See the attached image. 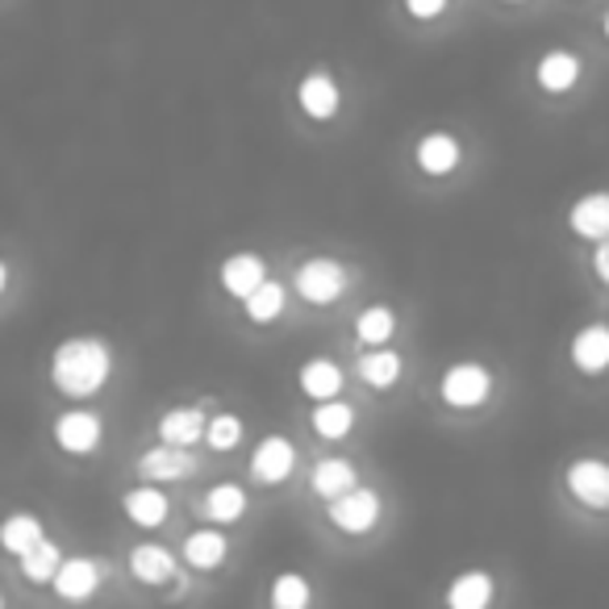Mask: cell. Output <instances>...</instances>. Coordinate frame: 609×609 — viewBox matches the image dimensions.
Returning <instances> with one entry per match:
<instances>
[{
  "instance_id": "cell-1",
  "label": "cell",
  "mask_w": 609,
  "mask_h": 609,
  "mask_svg": "<svg viewBox=\"0 0 609 609\" xmlns=\"http://www.w3.org/2000/svg\"><path fill=\"white\" fill-rule=\"evenodd\" d=\"M109 367H113V355L101 338H71L63 347H54L51 380L68 397H92L109 380Z\"/></svg>"
},
{
  "instance_id": "cell-2",
  "label": "cell",
  "mask_w": 609,
  "mask_h": 609,
  "mask_svg": "<svg viewBox=\"0 0 609 609\" xmlns=\"http://www.w3.org/2000/svg\"><path fill=\"white\" fill-rule=\"evenodd\" d=\"M380 518V493L376 488H351L347 497L331 501V522L347 535H367Z\"/></svg>"
},
{
  "instance_id": "cell-3",
  "label": "cell",
  "mask_w": 609,
  "mask_h": 609,
  "mask_svg": "<svg viewBox=\"0 0 609 609\" xmlns=\"http://www.w3.org/2000/svg\"><path fill=\"white\" fill-rule=\"evenodd\" d=\"M488 388H493V376H488L480 364H455L447 376H443V400L455 405V409H476L485 405Z\"/></svg>"
},
{
  "instance_id": "cell-4",
  "label": "cell",
  "mask_w": 609,
  "mask_h": 609,
  "mask_svg": "<svg viewBox=\"0 0 609 609\" xmlns=\"http://www.w3.org/2000/svg\"><path fill=\"white\" fill-rule=\"evenodd\" d=\"M296 288L314 305H331L334 296L347 288V272H343V263L334 260H309L296 272Z\"/></svg>"
},
{
  "instance_id": "cell-5",
  "label": "cell",
  "mask_w": 609,
  "mask_h": 609,
  "mask_svg": "<svg viewBox=\"0 0 609 609\" xmlns=\"http://www.w3.org/2000/svg\"><path fill=\"white\" fill-rule=\"evenodd\" d=\"M101 576H105V564L88 556H75V559H63V568L54 576V592L63 601H88L92 592L101 589Z\"/></svg>"
},
{
  "instance_id": "cell-6",
  "label": "cell",
  "mask_w": 609,
  "mask_h": 609,
  "mask_svg": "<svg viewBox=\"0 0 609 609\" xmlns=\"http://www.w3.org/2000/svg\"><path fill=\"white\" fill-rule=\"evenodd\" d=\"M568 488H572L576 501H585L589 509H609V464L576 459L568 468Z\"/></svg>"
},
{
  "instance_id": "cell-7",
  "label": "cell",
  "mask_w": 609,
  "mask_h": 609,
  "mask_svg": "<svg viewBox=\"0 0 609 609\" xmlns=\"http://www.w3.org/2000/svg\"><path fill=\"white\" fill-rule=\"evenodd\" d=\"M296 464V451L288 438H263L260 447H255V455H251V476L260 480V485H280V480H288V471H293Z\"/></svg>"
},
{
  "instance_id": "cell-8",
  "label": "cell",
  "mask_w": 609,
  "mask_h": 609,
  "mask_svg": "<svg viewBox=\"0 0 609 609\" xmlns=\"http://www.w3.org/2000/svg\"><path fill=\"white\" fill-rule=\"evenodd\" d=\"M54 443L68 455H88L101 443V418L88 414V409H71V414L54 422Z\"/></svg>"
},
{
  "instance_id": "cell-9",
  "label": "cell",
  "mask_w": 609,
  "mask_h": 609,
  "mask_svg": "<svg viewBox=\"0 0 609 609\" xmlns=\"http://www.w3.org/2000/svg\"><path fill=\"white\" fill-rule=\"evenodd\" d=\"M263 284H267V272H263L260 255H230V260L222 263V288H226L230 296L246 301V296L260 293Z\"/></svg>"
},
{
  "instance_id": "cell-10",
  "label": "cell",
  "mask_w": 609,
  "mask_h": 609,
  "mask_svg": "<svg viewBox=\"0 0 609 609\" xmlns=\"http://www.w3.org/2000/svg\"><path fill=\"white\" fill-rule=\"evenodd\" d=\"M159 435H163L168 447H192L201 435H210V422L196 405H184V409H172V414L159 418Z\"/></svg>"
},
{
  "instance_id": "cell-11",
  "label": "cell",
  "mask_w": 609,
  "mask_h": 609,
  "mask_svg": "<svg viewBox=\"0 0 609 609\" xmlns=\"http://www.w3.org/2000/svg\"><path fill=\"white\" fill-rule=\"evenodd\" d=\"M192 468H196V459L184 447H168V443L139 459V471L146 480H184Z\"/></svg>"
},
{
  "instance_id": "cell-12",
  "label": "cell",
  "mask_w": 609,
  "mask_h": 609,
  "mask_svg": "<svg viewBox=\"0 0 609 609\" xmlns=\"http://www.w3.org/2000/svg\"><path fill=\"white\" fill-rule=\"evenodd\" d=\"M130 572L139 576L142 585H163V580H175V559L159 542H139L130 551Z\"/></svg>"
},
{
  "instance_id": "cell-13",
  "label": "cell",
  "mask_w": 609,
  "mask_h": 609,
  "mask_svg": "<svg viewBox=\"0 0 609 609\" xmlns=\"http://www.w3.org/2000/svg\"><path fill=\"white\" fill-rule=\"evenodd\" d=\"M572 230L580 234V238L609 243V192H592V196H585V201H576Z\"/></svg>"
},
{
  "instance_id": "cell-14",
  "label": "cell",
  "mask_w": 609,
  "mask_h": 609,
  "mask_svg": "<svg viewBox=\"0 0 609 609\" xmlns=\"http://www.w3.org/2000/svg\"><path fill=\"white\" fill-rule=\"evenodd\" d=\"M493 606V576L459 572L447 589V609H488Z\"/></svg>"
},
{
  "instance_id": "cell-15",
  "label": "cell",
  "mask_w": 609,
  "mask_h": 609,
  "mask_svg": "<svg viewBox=\"0 0 609 609\" xmlns=\"http://www.w3.org/2000/svg\"><path fill=\"white\" fill-rule=\"evenodd\" d=\"M296 97H301V109H305L309 118H317V122H326V118L338 113V84H334L331 75H322V71L309 75V80H301Z\"/></svg>"
},
{
  "instance_id": "cell-16",
  "label": "cell",
  "mask_w": 609,
  "mask_h": 609,
  "mask_svg": "<svg viewBox=\"0 0 609 609\" xmlns=\"http://www.w3.org/2000/svg\"><path fill=\"white\" fill-rule=\"evenodd\" d=\"M572 359H576V367L589 372V376L606 372L609 367V331L606 326H585V331L576 334Z\"/></svg>"
},
{
  "instance_id": "cell-17",
  "label": "cell",
  "mask_w": 609,
  "mask_h": 609,
  "mask_svg": "<svg viewBox=\"0 0 609 609\" xmlns=\"http://www.w3.org/2000/svg\"><path fill=\"white\" fill-rule=\"evenodd\" d=\"M226 535L222 530H196V535H189L184 539V559H189L192 568H201V572H210V568H217L222 559H226Z\"/></svg>"
},
{
  "instance_id": "cell-18",
  "label": "cell",
  "mask_w": 609,
  "mask_h": 609,
  "mask_svg": "<svg viewBox=\"0 0 609 609\" xmlns=\"http://www.w3.org/2000/svg\"><path fill=\"white\" fill-rule=\"evenodd\" d=\"M351 488H355V468H351L347 459H322V464L314 468V493L317 497L338 501V497H347Z\"/></svg>"
},
{
  "instance_id": "cell-19",
  "label": "cell",
  "mask_w": 609,
  "mask_h": 609,
  "mask_svg": "<svg viewBox=\"0 0 609 609\" xmlns=\"http://www.w3.org/2000/svg\"><path fill=\"white\" fill-rule=\"evenodd\" d=\"M0 542H4V551L9 556H30L38 542H42V522H38L34 514H13L4 530H0Z\"/></svg>"
},
{
  "instance_id": "cell-20",
  "label": "cell",
  "mask_w": 609,
  "mask_h": 609,
  "mask_svg": "<svg viewBox=\"0 0 609 609\" xmlns=\"http://www.w3.org/2000/svg\"><path fill=\"white\" fill-rule=\"evenodd\" d=\"M576 75H580V59L572 51H551L542 54L539 63V84L547 92H568L576 84Z\"/></svg>"
},
{
  "instance_id": "cell-21",
  "label": "cell",
  "mask_w": 609,
  "mask_h": 609,
  "mask_svg": "<svg viewBox=\"0 0 609 609\" xmlns=\"http://www.w3.org/2000/svg\"><path fill=\"white\" fill-rule=\"evenodd\" d=\"M418 163H422V172H430V175L455 172V163H459V142L447 139V134H430V139H422L418 142Z\"/></svg>"
},
{
  "instance_id": "cell-22",
  "label": "cell",
  "mask_w": 609,
  "mask_h": 609,
  "mask_svg": "<svg viewBox=\"0 0 609 609\" xmlns=\"http://www.w3.org/2000/svg\"><path fill=\"white\" fill-rule=\"evenodd\" d=\"M125 514H130V522H139V526H159L168 518V497L151 485L130 488V493H125Z\"/></svg>"
},
{
  "instance_id": "cell-23",
  "label": "cell",
  "mask_w": 609,
  "mask_h": 609,
  "mask_svg": "<svg viewBox=\"0 0 609 609\" xmlns=\"http://www.w3.org/2000/svg\"><path fill=\"white\" fill-rule=\"evenodd\" d=\"M59 568H63V556H59V547L51 539L38 542L30 556H21V576L34 580V585H54Z\"/></svg>"
},
{
  "instance_id": "cell-24",
  "label": "cell",
  "mask_w": 609,
  "mask_h": 609,
  "mask_svg": "<svg viewBox=\"0 0 609 609\" xmlns=\"http://www.w3.org/2000/svg\"><path fill=\"white\" fill-rule=\"evenodd\" d=\"M301 388L317 400H334V393L343 388V372H338L331 359H309L305 372H301Z\"/></svg>"
},
{
  "instance_id": "cell-25",
  "label": "cell",
  "mask_w": 609,
  "mask_h": 609,
  "mask_svg": "<svg viewBox=\"0 0 609 609\" xmlns=\"http://www.w3.org/2000/svg\"><path fill=\"white\" fill-rule=\"evenodd\" d=\"M314 589L301 572H280L272 580V609H309Z\"/></svg>"
},
{
  "instance_id": "cell-26",
  "label": "cell",
  "mask_w": 609,
  "mask_h": 609,
  "mask_svg": "<svg viewBox=\"0 0 609 609\" xmlns=\"http://www.w3.org/2000/svg\"><path fill=\"white\" fill-rule=\"evenodd\" d=\"M205 514H210L213 522H238V518L246 514V493L238 485L210 488V497H205Z\"/></svg>"
},
{
  "instance_id": "cell-27",
  "label": "cell",
  "mask_w": 609,
  "mask_h": 609,
  "mask_svg": "<svg viewBox=\"0 0 609 609\" xmlns=\"http://www.w3.org/2000/svg\"><path fill=\"white\" fill-rule=\"evenodd\" d=\"M359 376H364L372 388H388V384H397L400 355L397 351H367L364 359H359Z\"/></svg>"
},
{
  "instance_id": "cell-28",
  "label": "cell",
  "mask_w": 609,
  "mask_h": 609,
  "mask_svg": "<svg viewBox=\"0 0 609 609\" xmlns=\"http://www.w3.org/2000/svg\"><path fill=\"white\" fill-rule=\"evenodd\" d=\"M351 422H355V409L343 405V400H322L314 409V430L322 438H343L351 435Z\"/></svg>"
},
{
  "instance_id": "cell-29",
  "label": "cell",
  "mask_w": 609,
  "mask_h": 609,
  "mask_svg": "<svg viewBox=\"0 0 609 609\" xmlns=\"http://www.w3.org/2000/svg\"><path fill=\"white\" fill-rule=\"evenodd\" d=\"M243 305H246V317H251V322H260V326H267V322H276L280 309H284V288H280L276 280H267V284H263L260 293L246 296Z\"/></svg>"
},
{
  "instance_id": "cell-30",
  "label": "cell",
  "mask_w": 609,
  "mask_h": 609,
  "mask_svg": "<svg viewBox=\"0 0 609 609\" xmlns=\"http://www.w3.org/2000/svg\"><path fill=\"white\" fill-rule=\"evenodd\" d=\"M393 331H397V317H393V309H384V305L364 309V314L355 317V334H359V343H388Z\"/></svg>"
},
{
  "instance_id": "cell-31",
  "label": "cell",
  "mask_w": 609,
  "mask_h": 609,
  "mask_svg": "<svg viewBox=\"0 0 609 609\" xmlns=\"http://www.w3.org/2000/svg\"><path fill=\"white\" fill-rule=\"evenodd\" d=\"M210 447L213 451H230L238 438H243V422L234 418V414H217V418L210 422Z\"/></svg>"
},
{
  "instance_id": "cell-32",
  "label": "cell",
  "mask_w": 609,
  "mask_h": 609,
  "mask_svg": "<svg viewBox=\"0 0 609 609\" xmlns=\"http://www.w3.org/2000/svg\"><path fill=\"white\" fill-rule=\"evenodd\" d=\"M405 9H409L414 18L430 21V18H438V13L447 9V0H405Z\"/></svg>"
},
{
  "instance_id": "cell-33",
  "label": "cell",
  "mask_w": 609,
  "mask_h": 609,
  "mask_svg": "<svg viewBox=\"0 0 609 609\" xmlns=\"http://www.w3.org/2000/svg\"><path fill=\"white\" fill-rule=\"evenodd\" d=\"M592 263H597V276L609 284V243H597V255H592Z\"/></svg>"
},
{
  "instance_id": "cell-34",
  "label": "cell",
  "mask_w": 609,
  "mask_h": 609,
  "mask_svg": "<svg viewBox=\"0 0 609 609\" xmlns=\"http://www.w3.org/2000/svg\"><path fill=\"white\" fill-rule=\"evenodd\" d=\"M606 38H609V18H606Z\"/></svg>"
}]
</instances>
